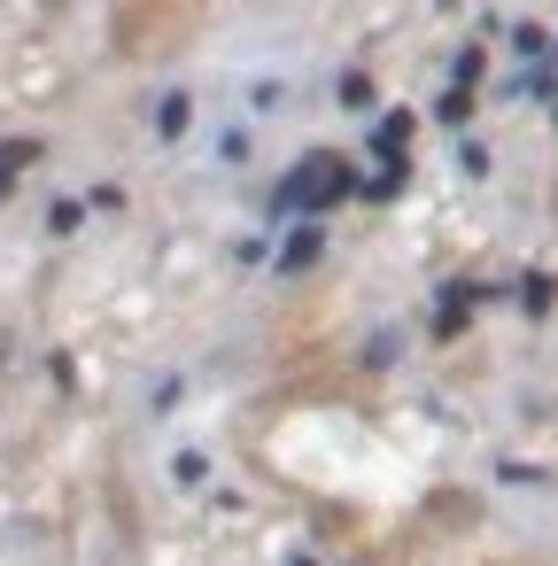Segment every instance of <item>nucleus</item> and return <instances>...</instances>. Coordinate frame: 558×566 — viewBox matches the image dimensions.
<instances>
[{"mask_svg": "<svg viewBox=\"0 0 558 566\" xmlns=\"http://www.w3.org/2000/svg\"><path fill=\"white\" fill-rule=\"evenodd\" d=\"M310 256H318V226H303V233H295V249H287V256H280V264H287V272H295V264H310Z\"/></svg>", "mask_w": 558, "mask_h": 566, "instance_id": "f257e3e1", "label": "nucleus"}]
</instances>
